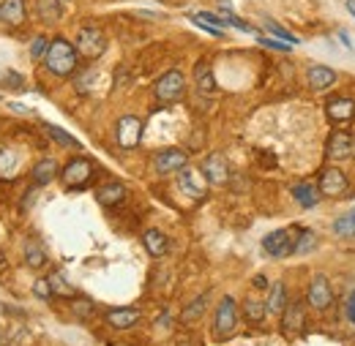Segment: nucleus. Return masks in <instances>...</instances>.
I'll return each mask as SVG.
<instances>
[{
  "label": "nucleus",
  "mask_w": 355,
  "mask_h": 346,
  "mask_svg": "<svg viewBox=\"0 0 355 346\" xmlns=\"http://www.w3.org/2000/svg\"><path fill=\"white\" fill-rule=\"evenodd\" d=\"M77 46L69 44L66 39H52L46 46L44 63L55 77H71L77 71Z\"/></svg>",
  "instance_id": "f257e3e1"
},
{
  "label": "nucleus",
  "mask_w": 355,
  "mask_h": 346,
  "mask_svg": "<svg viewBox=\"0 0 355 346\" xmlns=\"http://www.w3.org/2000/svg\"><path fill=\"white\" fill-rule=\"evenodd\" d=\"M298 226H287V229H276L263 240V251L273 260H284L295 251V240H298Z\"/></svg>",
  "instance_id": "f03ea898"
},
{
  "label": "nucleus",
  "mask_w": 355,
  "mask_h": 346,
  "mask_svg": "<svg viewBox=\"0 0 355 346\" xmlns=\"http://www.w3.org/2000/svg\"><path fill=\"white\" fill-rule=\"evenodd\" d=\"M104 52H107V36H104V30L96 28V25L80 28V33H77V55H83L88 60H96Z\"/></svg>",
  "instance_id": "7ed1b4c3"
},
{
  "label": "nucleus",
  "mask_w": 355,
  "mask_h": 346,
  "mask_svg": "<svg viewBox=\"0 0 355 346\" xmlns=\"http://www.w3.org/2000/svg\"><path fill=\"white\" fill-rule=\"evenodd\" d=\"M183 93H186V80H183V74L180 71H167V74H162L159 80H156V85H153V95L162 101V104H175L183 98Z\"/></svg>",
  "instance_id": "20e7f679"
},
{
  "label": "nucleus",
  "mask_w": 355,
  "mask_h": 346,
  "mask_svg": "<svg viewBox=\"0 0 355 346\" xmlns=\"http://www.w3.org/2000/svg\"><path fill=\"white\" fill-rule=\"evenodd\" d=\"M235 325H238V305H235L232 298H222V303L216 308V316H214V336L219 341L230 338Z\"/></svg>",
  "instance_id": "39448f33"
},
{
  "label": "nucleus",
  "mask_w": 355,
  "mask_h": 346,
  "mask_svg": "<svg viewBox=\"0 0 355 346\" xmlns=\"http://www.w3.org/2000/svg\"><path fill=\"white\" fill-rule=\"evenodd\" d=\"M63 183H66V188H85L90 180H93V164H90L88 158H71L66 167H63Z\"/></svg>",
  "instance_id": "423d86ee"
},
{
  "label": "nucleus",
  "mask_w": 355,
  "mask_h": 346,
  "mask_svg": "<svg viewBox=\"0 0 355 346\" xmlns=\"http://www.w3.org/2000/svg\"><path fill=\"white\" fill-rule=\"evenodd\" d=\"M317 188H320L322 197L336 199V197H342V194L347 191V174L342 172V170H336V167H325V170L320 172Z\"/></svg>",
  "instance_id": "0eeeda50"
},
{
  "label": "nucleus",
  "mask_w": 355,
  "mask_h": 346,
  "mask_svg": "<svg viewBox=\"0 0 355 346\" xmlns=\"http://www.w3.org/2000/svg\"><path fill=\"white\" fill-rule=\"evenodd\" d=\"M115 136H118V145L132 150L142 142V120L137 115H123L115 126Z\"/></svg>",
  "instance_id": "6e6552de"
},
{
  "label": "nucleus",
  "mask_w": 355,
  "mask_h": 346,
  "mask_svg": "<svg viewBox=\"0 0 355 346\" xmlns=\"http://www.w3.org/2000/svg\"><path fill=\"white\" fill-rule=\"evenodd\" d=\"M186 164H189V156H186V150H180V147H167V150L156 153V158H153V167H156L159 174L180 172Z\"/></svg>",
  "instance_id": "1a4fd4ad"
},
{
  "label": "nucleus",
  "mask_w": 355,
  "mask_h": 346,
  "mask_svg": "<svg viewBox=\"0 0 355 346\" xmlns=\"http://www.w3.org/2000/svg\"><path fill=\"white\" fill-rule=\"evenodd\" d=\"M178 185H180L183 194H189V197H194V199H202V197L208 194V180H205V174H200L197 170H191V167H183V170L178 172Z\"/></svg>",
  "instance_id": "9d476101"
},
{
  "label": "nucleus",
  "mask_w": 355,
  "mask_h": 346,
  "mask_svg": "<svg viewBox=\"0 0 355 346\" xmlns=\"http://www.w3.org/2000/svg\"><path fill=\"white\" fill-rule=\"evenodd\" d=\"M353 145H355V139L347 131H334L331 139H328V147H325V158H331V161L350 158V156H353Z\"/></svg>",
  "instance_id": "9b49d317"
},
{
  "label": "nucleus",
  "mask_w": 355,
  "mask_h": 346,
  "mask_svg": "<svg viewBox=\"0 0 355 346\" xmlns=\"http://www.w3.org/2000/svg\"><path fill=\"white\" fill-rule=\"evenodd\" d=\"M306 300H309V305L311 308H317V311L331 308V303H334V292H331V286H328V278H325V275H314V278H311Z\"/></svg>",
  "instance_id": "f8f14e48"
},
{
  "label": "nucleus",
  "mask_w": 355,
  "mask_h": 346,
  "mask_svg": "<svg viewBox=\"0 0 355 346\" xmlns=\"http://www.w3.org/2000/svg\"><path fill=\"white\" fill-rule=\"evenodd\" d=\"M328 120L334 126H347L355 120V101L353 98H331L328 101Z\"/></svg>",
  "instance_id": "ddd939ff"
},
{
  "label": "nucleus",
  "mask_w": 355,
  "mask_h": 346,
  "mask_svg": "<svg viewBox=\"0 0 355 346\" xmlns=\"http://www.w3.org/2000/svg\"><path fill=\"white\" fill-rule=\"evenodd\" d=\"M202 174H205V180H208L211 185H224V183L230 180V167H227V158H224V156H219V153L208 156V158L202 161Z\"/></svg>",
  "instance_id": "4468645a"
},
{
  "label": "nucleus",
  "mask_w": 355,
  "mask_h": 346,
  "mask_svg": "<svg viewBox=\"0 0 355 346\" xmlns=\"http://www.w3.org/2000/svg\"><path fill=\"white\" fill-rule=\"evenodd\" d=\"M304 322H306V308H304L301 300L284 305V311H282V330H284V333H298V330H304Z\"/></svg>",
  "instance_id": "2eb2a0df"
},
{
  "label": "nucleus",
  "mask_w": 355,
  "mask_h": 346,
  "mask_svg": "<svg viewBox=\"0 0 355 346\" xmlns=\"http://www.w3.org/2000/svg\"><path fill=\"white\" fill-rule=\"evenodd\" d=\"M25 17H28L25 0H3L0 3V22H6L8 28L25 25Z\"/></svg>",
  "instance_id": "dca6fc26"
},
{
  "label": "nucleus",
  "mask_w": 355,
  "mask_h": 346,
  "mask_svg": "<svg viewBox=\"0 0 355 346\" xmlns=\"http://www.w3.org/2000/svg\"><path fill=\"white\" fill-rule=\"evenodd\" d=\"M104 319H107V325L115 327V330H129L132 325L139 322V311H137V308H110V311L104 313Z\"/></svg>",
  "instance_id": "f3484780"
},
{
  "label": "nucleus",
  "mask_w": 355,
  "mask_h": 346,
  "mask_svg": "<svg viewBox=\"0 0 355 346\" xmlns=\"http://www.w3.org/2000/svg\"><path fill=\"white\" fill-rule=\"evenodd\" d=\"M142 246H145V251H148L150 257H156V260H162V257L170 251V240H167V235L159 232V229H148V232L142 235Z\"/></svg>",
  "instance_id": "a211bd4d"
},
{
  "label": "nucleus",
  "mask_w": 355,
  "mask_h": 346,
  "mask_svg": "<svg viewBox=\"0 0 355 346\" xmlns=\"http://www.w3.org/2000/svg\"><path fill=\"white\" fill-rule=\"evenodd\" d=\"M96 199H98L101 208H115L126 199V185L123 183H107L96 191Z\"/></svg>",
  "instance_id": "6ab92c4d"
},
{
  "label": "nucleus",
  "mask_w": 355,
  "mask_h": 346,
  "mask_svg": "<svg viewBox=\"0 0 355 346\" xmlns=\"http://www.w3.org/2000/svg\"><path fill=\"white\" fill-rule=\"evenodd\" d=\"M306 82H309L311 90H328L336 82V71L331 66H311L309 74H306Z\"/></svg>",
  "instance_id": "aec40b11"
},
{
  "label": "nucleus",
  "mask_w": 355,
  "mask_h": 346,
  "mask_svg": "<svg viewBox=\"0 0 355 346\" xmlns=\"http://www.w3.org/2000/svg\"><path fill=\"white\" fill-rule=\"evenodd\" d=\"M194 82H197V90L202 93V95H214L216 93V80H214V69L205 63V60H200L197 66H194Z\"/></svg>",
  "instance_id": "412c9836"
},
{
  "label": "nucleus",
  "mask_w": 355,
  "mask_h": 346,
  "mask_svg": "<svg viewBox=\"0 0 355 346\" xmlns=\"http://www.w3.org/2000/svg\"><path fill=\"white\" fill-rule=\"evenodd\" d=\"M268 289H270V292H268L266 311L268 313L282 316V311H284V305H287V286H284L282 281H276V284H270Z\"/></svg>",
  "instance_id": "4be33fe9"
},
{
  "label": "nucleus",
  "mask_w": 355,
  "mask_h": 346,
  "mask_svg": "<svg viewBox=\"0 0 355 346\" xmlns=\"http://www.w3.org/2000/svg\"><path fill=\"white\" fill-rule=\"evenodd\" d=\"M36 14L44 25H55L63 17V6L60 0H36Z\"/></svg>",
  "instance_id": "5701e85b"
},
{
  "label": "nucleus",
  "mask_w": 355,
  "mask_h": 346,
  "mask_svg": "<svg viewBox=\"0 0 355 346\" xmlns=\"http://www.w3.org/2000/svg\"><path fill=\"white\" fill-rule=\"evenodd\" d=\"M293 197H295V202H298L301 208H314L322 194H320V188H314L311 183H298V185H293Z\"/></svg>",
  "instance_id": "b1692460"
},
{
  "label": "nucleus",
  "mask_w": 355,
  "mask_h": 346,
  "mask_svg": "<svg viewBox=\"0 0 355 346\" xmlns=\"http://www.w3.org/2000/svg\"><path fill=\"white\" fill-rule=\"evenodd\" d=\"M33 183L36 185H46V183H52L55 177H58V161L55 158H42L36 167H33Z\"/></svg>",
  "instance_id": "393cba45"
},
{
  "label": "nucleus",
  "mask_w": 355,
  "mask_h": 346,
  "mask_svg": "<svg viewBox=\"0 0 355 346\" xmlns=\"http://www.w3.org/2000/svg\"><path fill=\"white\" fill-rule=\"evenodd\" d=\"M22 254H25V264H28V267H33V270H42V267L46 264L44 248H42V246H39L36 240H28V243H25V251H22Z\"/></svg>",
  "instance_id": "a878e982"
},
{
  "label": "nucleus",
  "mask_w": 355,
  "mask_h": 346,
  "mask_svg": "<svg viewBox=\"0 0 355 346\" xmlns=\"http://www.w3.org/2000/svg\"><path fill=\"white\" fill-rule=\"evenodd\" d=\"M46 134H49V139H55L60 147H71V150H80L83 145H80V139H74L69 131H63L60 126H52V123H46L44 126Z\"/></svg>",
  "instance_id": "bb28decb"
},
{
  "label": "nucleus",
  "mask_w": 355,
  "mask_h": 346,
  "mask_svg": "<svg viewBox=\"0 0 355 346\" xmlns=\"http://www.w3.org/2000/svg\"><path fill=\"white\" fill-rule=\"evenodd\" d=\"M266 313H268L266 303H260V300H254V298H249V300L243 303V316H246L249 325H263Z\"/></svg>",
  "instance_id": "cd10ccee"
},
{
  "label": "nucleus",
  "mask_w": 355,
  "mask_h": 346,
  "mask_svg": "<svg viewBox=\"0 0 355 346\" xmlns=\"http://www.w3.org/2000/svg\"><path fill=\"white\" fill-rule=\"evenodd\" d=\"M17 153L8 147H0V180H11L17 172Z\"/></svg>",
  "instance_id": "c85d7f7f"
},
{
  "label": "nucleus",
  "mask_w": 355,
  "mask_h": 346,
  "mask_svg": "<svg viewBox=\"0 0 355 346\" xmlns=\"http://www.w3.org/2000/svg\"><path fill=\"white\" fill-rule=\"evenodd\" d=\"M205 305H208V295H200L194 303H189L183 308V313H180V319L189 325V322H197L202 313H205Z\"/></svg>",
  "instance_id": "c756f323"
},
{
  "label": "nucleus",
  "mask_w": 355,
  "mask_h": 346,
  "mask_svg": "<svg viewBox=\"0 0 355 346\" xmlns=\"http://www.w3.org/2000/svg\"><path fill=\"white\" fill-rule=\"evenodd\" d=\"M46 281H49V286H52V295H60V298H74V295H77V292L69 286V281L63 278V273H52Z\"/></svg>",
  "instance_id": "7c9ffc66"
},
{
  "label": "nucleus",
  "mask_w": 355,
  "mask_h": 346,
  "mask_svg": "<svg viewBox=\"0 0 355 346\" xmlns=\"http://www.w3.org/2000/svg\"><path fill=\"white\" fill-rule=\"evenodd\" d=\"M314 248H317V235H314L311 229H301L293 254H309V251H314Z\"/></svg>",
  "instance_id": "2f4dec72"
},
{
  "label": "nucleus",
  "mask_w": 355,
  "mask_h": 346,
  "mask_svg": "<svg viewBox=\"0 0 355 346\" xmlns=\"http://www.w3.org/2000/svg\"><path fill=\"white\" fill-rule=\"evenodd\" d=\"M71 313L77 316V319H90L93 316V303H90L88 298H71Z\"/></svg>",
  "instance_id": "473e14b6"
},
{
  "label": "nucleus",
  "mask_w": 355,
  "mask_h": 346,
  "mask_svg": "<svg viewBox=\"0 0 355 346\" xmlns=\"http://www.w3.org/2000/svg\"><path fill=\"white\" fill-rule=\"evenodd\" d=\"M334 232H336L339 237H355V221H353V216L347 213V216L336 218V221H334Z\"/></svg>",
  "instance_id": "72a5a7b5"
},
{
  "label": "nucleus",
  "mask_w": 355,
  "mask_h": 346,
  "mask_svg": "<svg viewBox=\"0 0 355 346\" xmlns=\"http://www.w3.org/2000/svg\"><path fill=\"white\" fill-rule=\"evenodd\" d=\"M268 30H270V33H273V36H276V39H279V42L298 44V39H295V36H293V33H287V30H284V28H282V25H276V22H268Z\"/></svg>",
  "instance_id": "f704fd0d"
},
{
  "label": "nucleus",
  "mask_w": 355,
  "mask_h": 346,
  "mask_svg": "<svg viewBox=\"0 0 355 346\" xmlns=\"http://www.w3.org/2000/svg\"><path fill=\"white\" fill-rule=\"evenodd\" d=\"M46 46H49V42H46L44 36H36V39H33V44H31V57H33V60L44 57V55H46Z\"/></svg>",
  "instance_id": "c9c22d12"
},
{
  "label": "nucleus",
  "mask_w": 355,
  "mask_h": 346,
  "mask_svg": "<svg viewBox=\"0 0 355 346\" xmlns=\"http://www.w3.org/2000/svg\"><path fill=\"white\" fill-rule=\"evenodd\" d=\"M3 85H8L11 90H22V87H25V80H22V74H17V71H6V74H3Z\"/></svg>",
  "instance_id": "e433bc0d"
},
{
  "label": "nucleus",
  "mask_w": 355,
  "mask_h": 346,
  "mask_svg": "<svg viewBox=\"0 0 355 346\" xmlns=\"http://www.w3.org/2000/svg\"><path fill=\"white\" fill-rule=\"evenodd\" d=\"M257 42L268 46V49H279V52H290V44L287 42H273V39H257Z\"/></svg>",
  "instance_id": "4c0bfd02"
},
{
  "label": "nucleus",
  "mask_w": 355,
  "mask_h": 346,
  "mask_svg": "<svg viewBox=\"0 0 355 346\" xmlns=\"http://www.w3.org/2000/svg\"><path fill=\"white\" fill-rule=\"evenodd\" d=\"M36 295L39 298H52V286H49V281L46 278H42V281H36Z\"/></svg>",
  "instance_id": "58836bf2"
},
{
  "label": "nucleus",
  "mask_w": 355,
  "mask_h": 346,
  "mask_svg": "<svg viewBox=\"0 0 355 346\" xmlns=\"http://www.w3.org/2000/svg\"><path fill=\"white\" fill-rule=\"evenodd\" d=\"M90 80H96V71H93V69H90L85 77H80V80H77V87H80V93H88Z\"/></svg>",
  "instance_id": "ea45409f"
},
{
  "label": "nucleus",
  "mask_w": 355,
  "mask_h": 346,
  "mask_svg": "<svg viewBox=\"0 0 355 346\" xmlns=\"http://www.w3.org/2000/svg\"><path fill=\"white\" fill-rule=\"evenodd\" d=\"M345 311H347V319L355 325V292H350V298H347V305H345Z\"/></svg>",
  "instance_id": "a19ab883"
},
{
  "label": "nucleus",
  "mask_w": 355,
  "mask_h": 346,
  "mask_svg": "<svg viewBox=\"0 0 355 346\" xmlns=\"http://www.w3.org/2000/svg\"><path fill=\"white\" fill-rule=\"evenodd\" d=\"M339 39H342V44H345V46H347V49H350V52H355L353 39H350V36H347V33H345V30H339Z\"/></svg>",
  "instance_id": "79ce46f5"
},
{
  "label": "nucleus",
  "mask_w": 355,
  "mask_h": 346,
  "mask_svg": "<svg viewBox=\"0 0 355 346\" xmlns=\"http://www.w3.org/2000/svg\"><path fill=\"white\" fill-rule=\"evenodd\" d=\"M254 286H257V289H268V281L263 275H257V278H254Z\"/></svg>",
  "instance_id": "37998d69"
},
{
  "label": "nucleus",
  "mask_w": 355,
  "mask_h": 346,
  "mask_svg": "<svg viewBox=\"0 0 355 346\" xmlns=\"http://www.w3.org/2000/svg\"><path fill=\"white\" fill-rule=\"evenodd\" d=\"M347 8H350V14L355 17V0H347Z\"/></svg>",
  "instance_id": "c03bdc74"
},
{
  "label": "nucleus",
  "mask_w": 355,
  "mask_h": 346,
  "mask_svg": "<svg viewBox=\"0 0 355 346\" xmlns=\"http://www.w3.org/2000/svg\"><path fill=\"white\" fill-rule=\"evenodd\" d=\"M350 216H353V221H355V208H353V210H350Z\"/></svg>",
  "instance_id": "a18cd8bd"
},
{
  "label": "nucleus",
  "mask_w": 355,
  "mask_h": 346,
  "mask_svg": "<svg viewBox=\"0 0 355 346\" xmlns=\"http://www.w3.org/2000/svg\"><path fill=\"white\" fill-rule=\"evenodd\" d=\"M353 156H355V145H353Z\"/></svg>",
  "instance_id": "49530a36"
}]
</instances>
